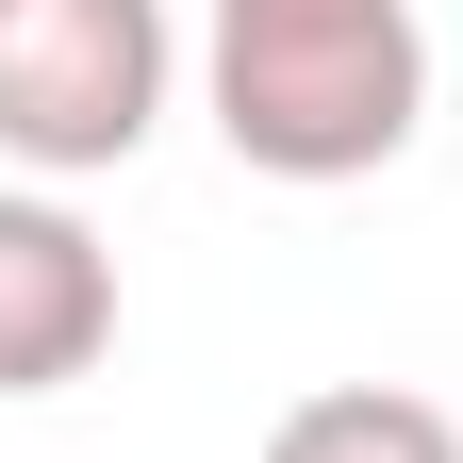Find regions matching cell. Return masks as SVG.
Masks as SVG:
<instances>
[{
	"label": "cell",
	"mask_w": 463,
	"mask_h": 463,
	"mask_svg": "<svg viewBox=\"0 0 463 463\" xmlns=\"http://www.w3.org/2000/svg\"><path fill=\"white\" fill-rule=\"evenodd\" d=\"M199 99L232 165H265V183H364L430 116V33L414 0H215Z\"/></svg>",
	"instance_id": "cell-1"
},
{
	"label": "cell",
	"mask_w": 463,
	"mask_h": 463,
	"mask_svg": "<svg viewBox=\"0 0 463 463\" xmlns=\"http://www.w3.org/2000/svg\"><path fill=\"white\" fill-rule=\"evenodd\" d=\"M165 83H183L165 0H0V165H33L50 199L133 165L165 133Z\"/></svg>",
	"instance_id": "cell-2"
},
{
	"label": "cell",
	"mask_w": 463,
	"mask_h": 463,
	"mask_svg": "<svg viewBox=\"0 0 463 463\" xmlns=\"http://www.w3.org/2000/svg\"><path fill=\"white\" fill-rule=\"evenodd\" d=\"M99 347H116V249L50 183H0V397H67Z\"/></svg>",
	"instance_id": "cell-3"
},
{
	"label": "cell",
	"mask_w": 463,
	"mask_h": 463,
	"mask_svg": "<svg viewBox=\"0 0 463 463\" xmlns=\"http://www.w3.org/2000/svg\"><path fill=\"white\" fill-rule=\"evenodd\" d=\"M265 463H463V430L430 414L414 381H315L298 414L265 430Z\"/></svg>",
	"instance_id": "cell-4"
}]
</instances>
